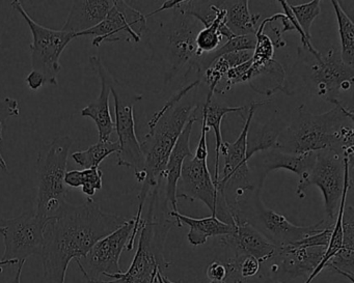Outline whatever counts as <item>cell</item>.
I'll list each match as a JSON object with an SVG mask.
<instances>
[{
  "label": "cell",
  "mask_w": 354,
  "mask_h": 283,
  "mask_svg": "<svg viewBox=\"0 0 354 283\" xmlns=\"http://www.w3.org/2000/svg\"><path fill=\"white\" fill-rule=\"evenodd\" d=\"M125 217L103 212L93 198L84 204L67 206L63 214L47 223L42 262L44 283H65L68 266L82 260L93 246L127 222Z\"/></svg>",
  "instance_id": "1"
},
{
  "label": "cell",
  "mask_w": 354,
  "mask_h": 283,
  "mask_svg": "<svg viewBox=\"0 0 354 283\" xmlns=\"http://www.w3.org/2000/svg\"><path fill=\"white\" fill-rule=\"evenodd\" d=\"M331 104L335 107L322 115H314L306 105L298 107L297 115L283 128L275 148L293 155L331 150L353 157V110L339 100Z\"/></svg>",
  "instance_id": "2"
},
{
  "label": "cell",
  "mask_w": 354,
  "mask_h": 283,
  "mask_svg": "<svg viewBox=\"0 0 354 283\" xmlns=\"http://www.w3.org/2000/svg\"><path fill=\"white\" fill-rule=\"evenodd\" d=\"M200 84L201 79H198L178 90L149 121V132L140 142L146 173V179L138 194V213L140 214H142L151 190L162 185V175L169 155L192 113L198 108L194 99H187V97Z\"/></svg>",
  "instance_id": "3"
},
{
  "label": "cell",
  "mask_w": 354,
  "mask_h": 283,
  "mask_svg": "<svg viewBox=\"0 0 354 283\" xmlns=\"http://www.w3.org/2000/svg\"><path fill=\"white\" fill-rule=\"evenodd\" d=\"M161 186L151 190L150 204L146 218H142L140 240L133 260L125 273L111 276L113 280H90L88 283H155L157 272L169 268L165 258V244L169 229L175 221L171 220V208L161 198Z\"/></svg>",
  "instance_id": "4"
},
{
  "label": "cell",
  "mask_w": 354,
  "mask_h": 283,
  "mask_svg": "<svg viewBox=\"0 0 354 283\" xmlns=\"http://www.w3.org/2000/svg\"><path fill=\"white\" fill-rule=\"evenodd\" d=\"M225 200L235 225L240 222L248 223L277 248L293 245L335 222L323 219L310 226L293 224L283 215L265 206L260 190L237 189L225 195Z\"/></svg>",
  "instance_id": "5"
},
{
  "label": "cell",
  "mask_w": 354,
  "mask_h": 283,
  "mask_svg": "<svg viewBox=\"0 0 354 283\" xmlns=\"http://www.w3.org/2000/svg\"><path fill=\"white\" fill-rule=\"evenodd\" d=\"M73 144L69 135L57 136L39 154L38 196L35 213L45 222L61 216L69 206L65 175Z\"/></svg>",
  "instance_id": "6"
},
{
  "label": "cell",
  "mask_w": 354,
  "mask_h": 283,
  "mask_svg": "<svg viewBox=\"0 0 354 283\" xmlns=\"http://www.w3.org/2000/svg\"><path fill=\"white\" fill-rule=\"evenodd\" d=\"M202 26L198 20L177 7L174 10L173 17L161 24L158 32L151 37L153 51L158 55L165 69L167 84L194 61L196 55V38Z\"/></svg>",
  "instance_id": "7"
},
{
  "label": "cell",
  "mask_w": 354,
  "mask_h": 283,
  "mask_svg": "<svg viewBox=\"0 0 354 283\" xmlns=\"http://www.w3.org/2000/svg\"><path fill=\"white\" fill-rule=\"evenodd\" d=\"M111 90L115 101V131L120 144L117 153L118 166L133 169L138 183H144L145 158L136 131L134 106L142 96L111 76Z\"/></svg>",
  "instance_id": "8"
},
{
  "label": "cell",
  "mask_w": 354,
  "mask_h": 283,
  "mask_svg": "<svg viewBox=\"0 0 354 283\" xmlns=\"http://www.w3.org/2000/svg\"><path fill=\"white\" fill-rule=\"evenodd\" d=\"M11 7L22 16L32 32V71L42 74L48 86H57L59 84L57 75L62 71L59 63L62 55L66 47L75 39V35L40 26L28 15L19 0H13Z\"/></svg>",
  "instance_id": "9"
},
{
  "label": "cell",
  "mask_w": 354,
  "mask_h": 283,
  "mask_svg": "<svg viewBox=\"0 0 354 283\" xmlns=\"http://www.w3.org/2000/svg\"><path fill=\"white\" fill-rule=\"evenodd\" d=\"M349 161H353V157H345L335 150L317 152L312 171L306 179L299 181L296 188L298 197L304 198L310 186L318 187L324 197L326 219L331 222H335L337 218Z\"/></svg>",
  "instance_id": "10"
},
{
  "label": "cell",
  "mask_w": 354,
  "mask_h": 283,
  "mask_svg": "<svg viewBox=\"0 0 354 283\" xmlns=\"http://www.w3.org/2000/svg\"><path fill=\"white\" fill-rule=\"evenodd\" d=\"M310 57L313 63L306 65L308 73L304 82L313 94L331 103L339 100L342 92L351 90L354 69L342 61L339 52L331 49L326 55L318 51L316 55L310 53Z\"/></svg>",
  "instance_id": "11"
},
{
  "label": "cell",
  "mask_w": 354,
  "mask_h": 283,
  "mask_svg": "<svg viewBox=\"0 0 354 283\" xmlns=\"http://www.w3.org/2000/svg\"><path fill=\"white\" fill-rule=\"evenodd\" d=\"M149 32L147 17L123 0H115L113 7L105 19L92 30H86L80 37H94L93 46L100 47L103 43H140Z\"/></svg>",
  "instance_id": "12"
},
{
  "label": "cell",
  "mask_w": 354,
  "mask_h": 283,
  "mask_svg": "<svg viewBox=\"0 0 354 283\" xmlns=\"http://www.w3.org/2000/svg\"><path fill=\"white\" fill-rule=\"evenodd\" d=\"M46 225L35 212L24 213L16 218L0 219L6 246L1 260L26 262L34 254L41 255Z\"/></svg>",
  "instance_id": "13"
},
{
  "label": "cell",
  "mask_w": 354,
  "mask_h": 283,
  "mask_svg": "<svg viewBox=\"0 0 354 283\" xmlns=\"http://www.w3.org/2000/svg\"><path fill=\"white\" fill-rule=\"evenodd\" d=\"M134 227V218L99 240L82 260H76L86 281L99 280L100 275L109 277L123 273L120 266L122 252L127 247Z\"/></svg>",
  "instance_id": "14"
},
{
  "label": "cell",
  "mask_w": 354,
  "mask_h": 283,
  "mask_svg": "<svg viewBox=\"0 0 354 283\" xmlns=\"http://www.w3.org/2000/svg\"><path fill=\"white\" fill-rule=\"evenodd\" d=\"M202 202L215 216L217 189L207 160H198L194 155L184 160L177 185V199Z\"/></svg>",
  "instance_id": "15"
},
{
  "label": "cell",
  "mask_w": 354,
  "mask_h": 283,
  "mask_svg": "<svg viewBox=\"0 0 354 283\" xmlns=\"http://www.w3.org/2000/svg\"><path fill=\"white\" fill-rule=\"evenodd\" d=\"M316 162V153L304 155L287 154L277 148L265 150L254 155L248 160V167L256 182L257 187L262 191L269 173L277 169L291 171L304 181L308 177Z\"/></svg>",
  "instance_id": "16"
},
{
  "label": "cell",
  "mask_w": 354,
  "mask_h": 283,
  "mask_svg": "<svg viewBox=\"0 0 354 283\" xmlns=\"http://www.w3.org/2000/svg\"><path fill=\"white\" fill-rule=\"evenodd\" d=\"M270 100L252 102L248 109V117L244 119L243 129L233 144L223 142L221 148V155L225 158L223 171L219 173V179L217 185H223L227 179H246L252 177L248 167V160L246 158V148H248V135L252 126V119L257 109L264 106ZM216 185V187H217Z\"/></svg>",
  "instance_id": "17"
},
{
  "label": "cell",
  "mask_w": 354,
  "mask_h": 283,
  "mask_svg": "<svg viewBox=\"0 0 354 283\" xmlns=\"http://www.w3.org/2000/svg\"><path fill=\"white\" fill-rule=\"evenodd\" d=\"M90 64L101 81V92L96 100L92 101L82 109V117L92 119L98 129L99 142H109L115 131V121L109 107L111 90V72L107 70L99 57H91Z\"/></svg>",
  "instance_id": "18"
},
{
  "label": "cell",
  "mask_w": 354,
  "mask_h": 283,
  "mask_svg": "<svg viewBox=\"0 0 354 283\" xmlns=\"http://www.w3.org/2000/svg\"><path fill=\"white\" fill-rule=\"evenodd\" d=\"M324 247H302L298 245L277 248L272 260L271 272H281L292 277L310 276L324 256Z\"/></svg>",
  "instance_id": "19"
},
{
  "label": "cell",
  "mask_w": 354,
  "mask_h": 283,
  "mask_svg": "<svg viewBox=\"0 0 354 283\" xmlns=\"http://www.w3.org/2000/svg\"><path fill=\"white\" fill-rule=\"evenodd\" d=\"M221 244L233 251L234 258L252 256L260 262L270 260L277 247L248 223H236L231 235L219 237Z\"/></svg>",
  "instance_id": "20"
},
{
  "label": "cell",
  "mask_w": 354,
  "mask_h": 283,
  "mask_svg": "<svg viewBox=\"0 0 354 283\" xmlns=\"http://www.w3.org/2000/svg\"><path fill=\"white\" fill-rule=\"evenodd\" d=\"M192 113L189 121L186 124L183 132L180 135L179 139L176 142L171 155H169V161L165 166V173H163V179L167 181L165 184V200L169 204V208H171L173 212H178V199H177V185L179 182L180 175H181L182 165L184 160L187 157L192 156V150H190V137H192V128L194 123L198 121L196 111Z\"/></svg>",
  "instance_id": "21"
},
{
  "label": "cell",
  "mask_w": 354,
  "mask_h": 283,
  "mask_svg": "<svg viewBox=\"0 0 354 283\" xmlns=\"http://www.w3.org/2000/svg\"><path fill=\"white\" fill-rule=\"evenodd\" d=\"M115 0H77L71 10L62 30L70 34H82L100 24L113 7Z\"/></svg>",
  "instance_id": "22"
},
{
  "label": "cell",
  "mask_w": 354,
  "mask_h": 283,
  "mask_svg": "<svg viewBox=\"0 0 354 283\" xmlns=\"http://www.w3.org/2000/svg\"><path fill=\"white\" fill-rule=\"evenodd\" d=\"M171 218L175 220L178 227L183 226V224L189 226L187 240L192 245L201 246L206 243L207 240L211 237H223V235H231L234 231L232 225L227 224L216 218V216L211 215L206 218H192L180 214L179 212L169 213Z\"/></svg>",
  "instance_id": "23"
},
{
  "label": "cell",
  "mask_w": 354,
  "mask_h": 283,
  "mask_svg": "<svg viewBox=\"0 0 354 283\" xmlns=\"http://www.w3.org/2000/svg\"><path fill=\"white\" fill-rule=\"evenodd\" d=\"M343 240L339 251L331 258L327 268L343 275L353 283L354 266V210L353 206H347L344 208L342 219Z\"/></svg>",
  "instance_id": "24"
},
{
  "label": "cell",
  "mask_w": 354,
  "mask_h": 283,
  "mask_svg": "<svg viewBox=\"0 0 354 283\" xmlns=\"http://www.w3.org/2000/svg\"><path fill=\"white\" fill-rule=\"evenodd\" d=\"M213 90H209L208 95H207L206 102H205L204 107L202 110V117L206 121V126L209 129H212L214 132L215 136V167L214 175H213V181H214L215 186L218 183L219 173H221V148L223 146V135H221V121L223 117L229 113H239L242 117V111H248V106L241 107H227L221 106L217 103H213Z\"/></svg>",
  "instance_id": "25"
},
{
  "label": "cell",
  "mask_w": 354,
  "mask_h": 283,
  "mask_svg": "<svg viewBox=\"0 0 354 283\" xmlns=\"http://www.w3.org/2000/svg\"><path fill=\"white\" fill-rule=\"evenodd\" d=\"M221 7L225 10V26L235 37L256 35L257 24L261 15L250 13V1H221Z\"/></svg>",
  "instance_id": "26"
},
{
  "label": "cell",
  "mask_w": 354,
  "mask_h": 283,
  "mask_svg": "<svg viewBox=\"0 0 354 283\" xmlns=\"http://www.w3.org/2000/svg\"><path fill=\"white\" fill-rule=\"evenodd\" d=\"M250 70L252 75L248 84L254 92L270 96L277 90H285L286 72L279 61L272 59L259 69H254L252 65Z\"/></svg>",
  "instance_id": "27"
},
{
  "label": "cell",
  "mask_w": 354,
  "mask_h": 283,
  "mask_svg": "<svg viewBox=\"0 0 354 283\" xmlns=\"http://www.w3.org/2000/svg\"><path fill=\"white\" fill-rule=\"evenodd\" d=\"M283 128L279 127L277 119L265 124L256 131H248L246 158L250 160L254 155L277 148V138Z\"/></svg>",
  "instance_id": "28"
},
{
  "label": "cell",
  "mask_w": 354,
  "mask_h": 283,
  "mask_svg": "<svg viewBox=\"0 0 354 283\" xmlns=\"http://www.w3.org/2000/svg\"><path fill=\"white\" fill-rule=\"evenodd\" d=\"M335 18H337V30L341 39V59L346 65L353 67L354 64V24L349 16L342 9L337 0H331Z\"/></svg>",
  "instance_id": "29"
},
{
  "label": "cell",
  "mask_w": 354,
  "mask_h": 283,
  "mask_svg": "<svg viewBox=\"0 0 354 283\" xmlns=\"http://www.w3.org/2000/svg\"><path fill=\"white\" fill-rule=\"evenodd\" d=\"M225 10L221 7V1L217 3L216 18L213 20L210 26L203 28L198 32L196 38V57L208 55L219 48L223 37L219 32L221 24L225 23ZM194 57V59H196Z\"/></svg>",
  "instance_id": "30"
},
{
  "label": "cell",
  "mask_w": 354,
  "mask_h": 283,
  "mask_svg": "<svg viewBox=\"0 0 354 283\" xmlns=\"http://www.w3.org/2000/svg\"><path fill=\"white\" fill-rule=\"evenodd\" d=\"M119 150L120 144L118 142H98L86 150L73 153L71 157L76 164L84 169H88L99 167L107 157L119 152Z\"/></svg>",
  "instance_id": "31"
},
{
  "label": "cell",
  "mask_w": 354,
  "mask_h": 283,
  "mask_svg": "<svg viewBox=\"0 0 354 283\" xmlns=\"http://www.w3.org/2000/svg\"><path fill=\"white\" fill-rule=\"evenodd\" d=\"M289 7L291 9L292 14L295 17L296 21L306 34V38L310 40L312 39L310 28H312L315 19L320 15L321 1L313 0V1H308V3L299 6H293L289 3Z\"/></svg>",
  "instance_id": "32"
},
{
  "label": "cell",
  "mask_w": 354,
  "mask_h": 283,
  "mask_svg": "<svg viewBox=\"0 0 354 283\" xmlns=\"http://www.w3.org/2000/svg\"><path fill=\"white\" fill-rule=\"evenodd\" d=\"M20 115V103L19 101L13 98H3L0 99V146L3 144V128H5L6 123L10 117H17ZM0 169L8 173L7 162L3 159L1 155V150H0Z\"/></svg>",
  "instance_id": "33"
},
{
  "label": "cell",
  "mask_w": 354,
  "mask_h": 283,
  "mask_svg": "<svg viewBox=\"0 0 354 283\" xmlns=\"http://www.w3.org/2000/svg\"><path fill=\"white\" fill-rule=\"evenodd\" d=\"M84 185L82 193L86 194L88 198H92L98 190L102 189L103 173L99 167L84 169Z\"/></svg>",
  "instance_id": "34"
},
{
  "label": "cell",
  "mask_w": 354,
  "mask_h": 283,
  "mask_svg": "<svg viewBox=\"0 0 354 283\" xmlns=\"http://www.w3.org/2000/svg\"><path fill=\"white\" fill-rule=\"evenodd\" d=\"M235 262L238 274L243 279L256 276L260 271V264L257 258L252 256H242L239 258H232Z\"/></svg>",
  "instance_id": "35"
},
{
  "label": "cell",
  "mask_w": 354,
  "mask_h": 283,
  "mask_svg": "<svg viewBox=\"0 0 354 283\" xmlns=\"http://www.w3.org/2000/svg\"><path fill=\"white\" fill-rule=\"evenodd\" d=\"M333 226H335V223H331V224H329L326 228L323 229L320 233L304 237L301 241L297 242V243L293 244V245L302 246V247L326 248L328 246L329 241H330Z\"/></svg>",
  "instance_id": "36"
},
{
  "label": "cell",
  "mask_w": 354,
  "mask_h": 283,
  "mask_svg": "<svg viewBox=\"0 0 354 283\" xmlns=\"http://www.w3.org/2000/svg\"><path fill=\"white\" fill-rule=\"evenodd\" d=\"M207 277L212 282H225V279L229 276V266L227 262L214 260L209 264L207 268Z\"/></svg>",
  "instance_id": "37"
},
{
  "label": "cell",
  "mask_w": 354,
  "mask_h": 283,
  "mask_svg": "<svg viewBox=\"0 0 354 283\" xmlns=\"http://www.w3.org/2000/svg\"><path fill=\"white\" fill-rule=\"evenodd\" d=\"M202 129H201L200 139H198V146L196 148V153L194 154V158L198 160H207L208 159V146H207V133L209 128L206 126L205 119L202 117Z\"/></svg>",
  "instance_id": "38"
},
{
  "label": "cell",
  "mask_w": 354,
  "mask_h": 283,
  "mask_svg": "<svg viewBox=\"0 0 354 283\" xmlns=\"http://www.w3.org/2000/svg\"><path fill=\"white\" fill-rule=\"evenodd\" d=\"M225 61L229 64L230 68L238 67L246 61H250L252 57V51H237L223 55Z\"/></svg>",
  "instance_id": "39"
},
{
  "label": "cell",
  "mask_w": 354,
  "mask_h": 283,
  "mask_svg": "<svg viewBox=\"0 0 354 283\" xmlns=\"http://www.w3.org/2000/svg\"><path fill=\"white\" fill-rule=\"evenodd\" d=\"M65 184L67 187L80 188L84 185V171L70 170L66 173Z\"/></svg>",
  "instance_id": "40"
},
{
  "label": "cell",
  "mask_w": 354,
  "mask_h": 283,
  "mask_svg": "<svg viewBox=\"0 0 354 283\" xmlns=\"http://www.w3.org/2000/svg\"><path fill=\"white\" fill-rule=\"evenodd\" d=\"M26 82L28 88L32 90H38L47 84L44 76L36 71H32L26 76Z\"/></svg>",
  "instance_id": "41"
},
{
  "label": "cell",
  "mask_w": 354,
  "mask_h": 283,
  "mask_svg": "<svg viewBox=\"0 0 354 283\" xmlns=\"http://www.w3.org/2000/svg\"><path fill=\"white\" fill-rule=\"evenodd\" d=\"M227 266H229V276L225 279V283H248L246 279L241 278L240 275L238 274L237 268L233 260H227Z\"/></svg>",
  "instance_id": "42"
},
{
  "label": "cell",
  "mask_w": 354,
  "mask_h": 283,
  "mask_svg": "<svg viewBox=\"0 0 354 283\" xmlns=\"http://www.w3.org/2000/svg\"><path fill=\"white\" fill-rule=\"evenodd\" d=\"M180 3V0H167V1H165L163 5L159 8L156 11L152 12V13L149 14L148 16H146L147 18L151 17V16L156 15V14L161 13L163 11H167V10H175L176 8L178 7V5Z\"/></svg>",
  "instance_id": "43"
},
{
  "label": "cell",
  "mask_w": 354,
  "mask_h": 283,
  "mask_svg": "<svg viewBox=\"0 0 354 283\" xmlns=\"http://www.w3.org/2000/svg\"><path fill=\"white\" fill-rule=\"evenodd\" d=\"M17 264V271H16L15 277H14L11 283H21L22 269H24V264H26V260H21Z\"/></svg>",
  "instance_id": "44"
},
{
  "label": "cell",
  "mask_w": 354,
  "mask_h": 283,
  "mask_svg": "<svg viewBox=\"0 0 354 283\" xmlns=\"http://www.w3.org/2000/svg\"><path fill=\"white\" fill-rule=\"evenodd\" d=\"M18 262L16 260H0V273L3 272V266H9V264H17Z\"/></svg>",
  "instance_id": "45"
},
{
  "label": "cell",
  "mask_w": 354,
  "mask_h": 283,
  "mask_svg": "<svg viewBox=\"0 0 354 283\" xmlns=\"http://www.w3.org/2000/svg\"><path fill=\"white\" fill-rule=\"evenodd\" d=\"M161 272H162V271H161V270H159L158 272H157V275H156V277H157L156 282L157 283H165V282H163L162 279H161Z\"/></svg>",
  "instance_id": "46"
},
{
  "label": "cell",
  "mask_w": 354,
  "mask_h": 283,
  "mask_svg": "<svg viewBox=\"0 0 354 283\" xmlns=\"http://www.w3.org/2000/svg\"><path fill=\"white\" fill-rule=\"evenodd\" d=\"M0 233H1V235H3V226H0Z\"/></svg>",
  "instance_id": "47"
}]
</instances>
